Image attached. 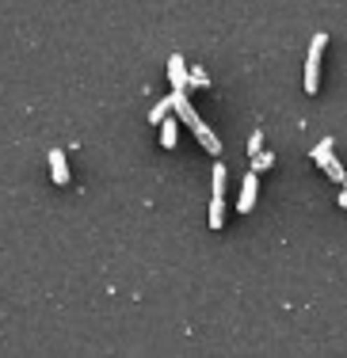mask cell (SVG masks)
Masks as SVG:
<instances>
[{
	"label": "cell",
	"instance_id": "obj_12",
	"mask_svg": "<svg viewBox=\"0 0 347 358\" xmlns=\"http://www.w3.org/2000/svg\"><path fill=\"white\" fill-rule=\"evenodd\" d=\"M248 152H252V157H256V152H264V134H252V138H248Z\"/></svg>",
	"mask_w": 347,
	"mask_h": 358
},
{
	"label": "cell",
	"instance_id": "obj_3",
	"mask_svg": "<svg viewBox=\"0 0 347 358\" xmlns=\"http://www.w3.org/2000/svg\"><path fill=\"white\" fill-rule=\"evenodd\" d=\"M313 164L320 168V172H328V179H336L340 187H347V172H344V164L336 160V152H332V141H317V149H313Z\"/></svg>",
	"mask_w": 347,
	"mask_h": 358
},
{
	"label": "cell",
	"instance_id": "obj_4",
	"mask_svg": "<svg viewBox=\"0 0 347 358\" xmlns=\"http://www.w3.org/2000/svg\"><path fill=\"white\" fill-rule=\"evenodd\" d=\"M325 46H328V35H313L309 42V57H306V92L320 88V57H325Z\"/></svg>",
	"mask_w": 347,
	"mask_h": 358
},
{
	"label": "cell",
	"instance_id": "obj_5",
	"mask_svg": "<svg viewBox=\"0 0 347 358\" xmlns=\"http://www.w3.org/2000/svg\"><path fill=\"white\" fill-rule=\"evenodd\" d=\"M256 194H260V179H256V172H248V176H244V183H241L236 214H252V206H256Z\"/></svg>",
	"mask_w": 347,
	"mask_h": 358
},
{
	"label": "cell",
	"instance_id": "obj_8",
	"mask_svg": "<svg viewBox=\"0 0 347 358\" xmlns=\"http://www.w3.org/2000/svg\"><path fill=\"white\" fill-rule=\"evenodd\" d=\"M176 141H180V126H176V118H164V122H160V145H164V149H176Z\"/></svg>",
	"mask_w": 347,
	"mask_h": 358
},
{
	"label": "cell",
	"instance_id": "obj_1",
	"mask_svg": "<svg viewBox=\"0 0 347 358\" xmlns=\"http://www.w3.org/2000/svg\"><path fill=\"white\" fill-rule=\"evenodd\" d=\"M172 99H176V110H180V118H183V122H187L191 130H194V138H199V145H202V149H206L210 157H222V141L214 138V130H210V126L199 118V110L191 107V99H187V88H172Z\"/></svg>",
	"mask_w": 347,
	"mask_h": 358
},
{
	"label": "cell",
	"instance_id": "obj_10",
	"mask_svg": "<svg viewBox=\"0 0 347 358\" xmlns=\"http://www.w3.org/2000/svg\"><path fill=\"white\" fill-rule=\"evenodd\" d=\"M271 164H275V157H271V152H256V157H252V172H267Z\"/></svg>",
	"mask_w": 347,
	"mask_h": 358
},
{
	"label": "cell",
	"instance_id": "obj_6",
	"mask_svg": "<svg viewBox=\"0 0 347 358\" xmlns=\"http://www.w3.org/2000/svg\"><path fill=\"white\" fill-rule=\"evenodd\" d=\"M187 76H191V69L180 54L168 57V80H172V88H187Z\"/></svg>",
	"mask_w": 347,
	"mask_h": 358
},
{
	"label": "cell",
	"instance_id": "obj_9",
	"mask_svg": "<svg viewBox=\"0 0 347 358\" xmlns=\"http://www.w3.org/2000/svg\"><path fill=\"white\" fill-rule=\"evenodd\" d=\"M172 107H176V99H172V96H168V99H160V103H157L153 110H149V122H157V126H160V122L168 118V110H172Z\"/></svg>",
	"mask_w": 347,
	"mask_h": 358
},
{
	"label": "cell",
	"instance_id": "obj_2",
	"mask_svg": "<svg viewBox=\"0 0 347 358\" xmlns=\"http://www.w3.org/2000/svg\"><path fill=\"white\" fill-rule=\"evenodd\" d=\"M210 229L225 225V164H214V183H210Z\"/></svg>",
	"mask_w": 347,
	"mask_h": 358
},
{
	"label": "cell",
	"instance_id": "obj_7",
	"mask_svg": "<svg viewBox=\"0 0 347 358\" xmlns=\"http://www.w3.org/2000/svg\"><path fill=\"white\" fill-rule=\"evenodd\" d=\"M50 176L57 187L69 183V164H65V149H50Z\"/></svg>",
	"mask_w": 347,
	"mask_h": 358
},
{
	"label": "cell",
	"instance_id": "obj_11",
	"mask_svg": "<svg viewBox=\"0 0 347 358\" xmlns=\"http://www.w3.org/2000/svg\"><path fill=\"white\" fill-rule=\"evenodd\" d=\"M206 84H210L206 69H191V76H187V88H206Z\"/></svg>",
	"mask_w": 347,
	"mask_h": 358
},
{
	"label": "cell",
	"instance_id": "obj_13",
	"mask_svg": "<svg viewBox=\"0 0 347 358\" xmlns=\"http://www.w3.org/2000/svg\"><path fill=\"white\" fill-rule=\"evenodd\" d=\"M340 206L347 210V187H344V191H340Z\"/></svg>",
	"mask_w": 347,
	"mask_h": 358
}]
</instances>
